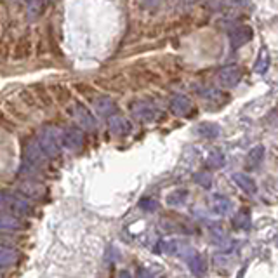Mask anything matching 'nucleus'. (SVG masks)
Listing matches in <instances>:
<instances>
[{
  "label": "nucleus",
  "instance_id": "5701e85b",
  "mask_svg": "<svg viewBox=\"0 0 278 278\" xmlns=\"http://www.w3.org/2000/svg\"><path fill=\"white\" fill-rule=\"evenodd\" d=\"M207 165L212 169H219L225 165V153L219 152V150H212V152L207 155Z\"/></svg>",
  "mask_w": 278,
  "mask_h": 278
},
{
  "label": "nucleus",
  "instance_id": "a211bd4d",
  "mask_svg": "<svg viewBox=\"0 0 278 278\" xmlns=\"http://www.w3.org/2000/svg\"><path fill=\"white\" fill-rule=\"evenodd\" d=\"M188 200V191L186 190H174L171 191V193L165 197V202H167V205H184Z\"/></svg>",
  "mask_w": 278,
  "mask_h": 278
},
{
  "label": "nucleus",
  "instance_id": "2eb2a0df",
  "mask_svg": "<svg viewBox=\"0 0 278 278\" xmlns=\"http://www.w3.org/2000/svg\"><path fill=\"white\" fill-rule=\"evenodd\" d=\"M18 259V252L7 245H0V270L11 268Z\"/></svg>",
  "mask_w": 278,
  "mask_h": 278
},
{
  "label": "nucleus",
  "instance_id": "9b49d317",
  "mask_svg": "<svg viewBox=\"0 0 278 278\" xmlns=\"http://www.w3.org/2000/svg\"><path fill=\"white\" fill-rule=\"evenodd\" d=\"M19 195H25L26 198H40L44 195V186L35 179H25L19 184Z\"/></svg>",
  "mask_w": 278,
  "mask_h": 278
},
{
  "label": "nucleus",
  "instance_id": "c85d7f7f",
  "mask_svg": "<svg viewBox=\"0 0 278 278\" xmlns=\"http://www.w3.org/2000/svg\"><path fill=\"white\" fill-rule=\"evenodd\" d=\"M118 278H132V275H130L129 271H120V275H118Z\"/></svg>",
  "mask_w": 278,
  "mask_h": 278
},
{
  "label": "nucleus",
  "instance_id": "f03ea898",
  "mask_svg": "<svg viewBox=\"0 0 278 278\" xmlns=\"http://www.w3.org/2000/svg\"><path fill=\"white\" fill-rule=\"evenodd\" d=\"M37 143L40 145L42 152L47 155V158L57 156L59 152H61V134L52 126H46L40 129Z\"/></svg>",
  "mask_w": 278,
  "mask_h": 278
},
{
  "label": "nucleus",
  "instance_id": "f257e3e1",
  "mask_svg": "<svg viewBox=\"0 0 278 278\" xmlns=\"http://www.w3.org/2000/svg\"><path fill=\"white\" fill-rule=\"evenodd\" d=\"M0 207L14 216H31L33 207L23 195L9 190H0Z\"/></svg>",
  "mask_w": 278,
  "mask_h": 278
},
{
  "label": "nucleus",
  "instance_id": "b1692460",
  "mask_svg": "<svg viewBox=\"0 0 278 278\" xmlns=\"http://www.w3.org/2000/svg\"><path fill=\"white\" fill-rule=\"evenodd\" d=\"M193 181L198 184V186L205 188V190H209L210 184H212V177H210L209 172H198V174L193 176Z\"/></svg>",
  "mask_w": 278,
  "mask_h": 278
},
{
  "label": "nucleus",
  "instance_id": "423d86ee",
  "mask_svg": "<svg viewBox=\"0 0 278 278\" xmlns=\"http://www.w3.org/2000/svg\"><path fill=\"white\" fill-rule=\"evenodd\" d=\"M130 111L132 115L137 118V120H141V122H152L155 120L156 115H158V110H156L153 104L146 103V101H137L130 106Z\"/></svg>",
  "mask_w": 278,
  "mask_h": 278
},
{
  "label": "nucleus",
  "instance_id": "bb28decb",
  "mask_svg": "<svg viewBox=\"0 0 278 278\" xmlns=\"http://www.w3.org/2000/svg\"><path fill=\"white\" fill-rule=\"evenodd\" d=\"M137 278H153V275L141 268V270H137Z\"/></svg>",
  "mask_w": 278,
  "mask_h": 278
},
{
  "label": "nucleus",
  "instance_id": "20e7f679",
  "mask_svg": "<svg viewBox=\"0 0 278 278\" xmlns=\"http://www.w3.org/2000/svg\"><path fill=\"white\" fill-rule=\"evenodd\" d=\"M242 80V68L236 65H229L225 66L217 72V84L221 85V87L226 89H231L235 87L238 82Z\"/></svg>",
  "mask_w": 278,
  "mask_h": 278
},
{
  "label": "nucleus",
  "instance_id": "9d476101",
  "mask_svg": "<svg viewBox=\"0 0 278 278\" xmlns=\"http://www.w3.org/2000/svg\"><path fill=\"white\" fill-rule=\"evenodd\" d=\"M73 115H75L76 122L80 124V127H84L85 130H92L96 127V118L84 104H76L75 110H73Z\"/></svg>",
  "mask_w": 278,
  "mask_h": 278
},
{
  "label": "nucleus",
  "instance_id": "393cba45",
  "mask_svg": "<svg viewBox=\"0 0 278 278\" xmlns=\"http://www.w3.org/2000/svg\"><path fill=\"white\" fill-rule=\"evenodd\" d=\"M210 236H212V240L217 242V244H223V240L228 238L226 233H225V229H223L221 226H214V228L210 229Z\"/></svg>",
  "mask_w": 278,
  "mask_h": 278
},
{
  "label": "nucleus",
  "instance_id": "aec40b11",
  "mask_svg": "<svg viewBox=\"0 0 278 278\" xmlns=\"http://www.w3.org/2000/svg\"><path fill=\"white\" fill-rule=\"evenodd\" d=\"M229 200L226 197H223V195H214L212 197V209L216 214H219V216H225L226 212L229 210Z\"/></svg>",
  "mask_w": 278,
  "mask_h": 278
},
{
  "label": "nucleus",
  "instance_id": "a878e982",
  "mask_svg": "<svg viewBox=\"0 0 278 278\" xmlns=\"http://www.w3.org/2000/svg\"><path fill=\"white\" fill-rule=\"evenodd\" d=\"M139 207H141L143 210H146V212H153V210H156V202L152 200V198H145V200L139 203Z\"/></svg>",
  "mask_w": 278,
  "mask_h": 278
},
{
  "label": "nucleus",
  "instance_id": "7ed1b4c3",
  "mask_svg": "<svg viewBox=\"0 0 278 278\" xmlns=\"http://www.w3.org/2000/svg\"><path fill=\"white\" fill-rule=\"evenodd\" d=\"M47 162V155L42 152L40 145H38L35 139L28 141L25 145V164L30 165V167H44Z\"/></svg>",
  "mask_w": 278,
  "mask_h": 278
},
{
  "label": "nucleus",
  "instance_id": "6ab92c4d",
  "mask_svg": "<svg viewBox=\"0 0 278 278\" xmlns=\"http://www.w3.org/2000/svg\"><path fill=\"white\" fill-rule=\"evenodd\" d=\"M264 153H266V150H264L263 145L254 146V148H252L251 152H249V155H247V164L251 165V167H257V165L263 162Z\"/></svg>",
  "mask_w": 278,
  "mask_h": 278
},
{
  "label": "nucleus",
  "instance_id": "0eeeda50",
  "mask_svg": "<svg viewBox=\"0 0 278 278\" xmlns=\"http://www.w3.org/2000/svg\"><path fill=\"white\" fill-rule=\"evenodd\" d=\"M252 37H254V31L251 26H238L229 31V42H231L233 49H240L242 46L251 42Z\"/></svg>",
  "mask_w": 278,
  "mask_h": 278
},
{
  "label": "nucleus",
  "instance_id": "4468645a",
  "mask_svg": "<svg viewBox=\"0 0 278 278\" xmlns=\"http://www.w3.org/2000/svg\"><path fill=\"white\" fill-rule=\"evenodd\" d=\"M233 181L236 183V186L240 188V190H244L245 193H255L257 191V184H255V181L252 179L251 176L244 174V172H236V174H233Z\"/></svg>",
  "mask_w": 278,
  "mask_h": 278
},
{
  "label": "nucleus",
  "instance_id": "1a4fd4ad",
  "mask_svg": "<svg viewBox=\"0 0 278 278\" xmlns=\"http://www.w3.org/2000/svg\"><path fill=\"white\" fill-rule=\"evenodd\" d=\"M21 228H23L21 219L0 207V229H4V231H18Z\"/></svg>",
  "mask_w": 278,
  "mask_h": 278
},
{
  "label": "nucleus",
  "instance_id": "6e6552de",
  "mask_svg": "<svg viewBox=\"0 0 278 278\" xmlns=\"http://www.w3.org/2000/svg\"><path fill=\"white\" fill-rule=\"evenodd\" d=\"M108 126H110L111 134H115V136H127L132 130V126H130L129 120L126 117H120V115H111Z\"/></svg>",
  "mask_w": 278,
  "mask_h": 278
},
{
  "label": "nucleus",
  "instance_id": "f3484780",
  "mask_svg": "<svg viewBox=\"0 0 278 278\" xmlns=\"http://www.w3.org/2000/svg\"><path fill=\"white\" fill-rule=\"evenodd\" d=\"M270 52H268L266 47H263V49L259 51V56H257V61H255V66H254V72L257 73V75H264V73L268 72V68H270Z\"/></svg>",
  "mask_w": 278,
  "mask_h": 278
},
{
  "label": "nucleus",
  "instance_id": "412c9836",
  "mask_svg": "<svg viewBox=\"0 0 278 278\" xmlns=\"http://www.w3.org/2000/svg\"><path fill=\"white\" fill-rule=\"evenodd\" d=\"M251 225V210L249 209H240L236 212L235 219H233V226L236 229H245Z\"/></svg>",
  "mask_w": 278,
  "mask_h": 278
},
{
  "label": "nucleus",
  "instance_id": "dca6fc26",
  "mask_svg": "<svg viewBox=\"0 0 278 278\" xmlns=\"http://www.w3.org/2000/svg\"><path fill=\"white\" fill-rule=\"evenodd\" d=\"M188 266H190L191 273L197 275V277H203L205 275V270H207V263L200 254H193L188 259Z\"/></svg>",
  "mask_w": 278,
  "mask_h": 278
},
{
  "label": "nucleus",
  "instance_id": "4be33fe9",
  "mask_svg": "<svg viewBox=\"0 0 278 278\" xmlns=\"http://www.w3.org/2000/svg\"><path fill=\"white\" fill-rule=\"evenodd\" d=\"M198 134L202 137H207V139H214V137L219 136V127L212 122H203L198 126Z\"/></svg>",
  "mask_w": 278,
  "mask_h": 278
},
{
  "label": "nucleus",
  "instance_id": "ddd939ff",
  "mask_svg": "<svg viewBox=\"0 0 278 278\" xmlns=\"http://www.w3.org/2000/svg\"><path fill=\"white\" fill-rule=\"evenodd\" d=\"M94 110L99 117H111L117 111V104L111 98H98L94 101Z\"/></svg>",
  "mask_w": 278,
  "mask_h": 278
},
{
  "label": "nucleus",
  "instance_id": "c756f323",
  "mask_svg": "<svg viewBox=\"0 0 278 278\" xmlns=\"http://www.w3.org/2000/svg\"><path fill=\"white\" fill-rule=\"evenodd\" d=\"M236 5H242V7H245V5H249V0H235Z\"/></svg>",
  "mask_w": 278,
  "mask_h": 278
},
{
  "label": "nucleus",
  "instance_id": "f8f14e48",
  "mask_svg": "<svg viewBox=\"0 0 278 278\" xmlns=\"http://www.w3.org/2000/svg\"><path fill=\"white\" fill-rule=\"evenodd\" d=\"M171 110H172V113L179 115V117L186 115L188 111L191 110L190 98H188V96H184V94H174L171 98Z\"/></svg>",
  "mask_w": 278,
  "mask_h": 278
},
{
  "label": "nucleus",
  "instance_id": "cd10ccee",
  "mask_svg": "<svg viewBox=\"0 0 278 278\" xmlns=\"http://www.w3.org/2000/svg\"><path fill=\"white\" fill-rule=\"evenodd\" d=\"M160 2L162 0H143V4L148 5V7H155V5H158Z\"/></svg>",
  "mask_w": 278,
  "mask_h": 278
},
{
  "label": "nucleus",
  "instance_id": "39448f33",
  "mask_svg": "<svg viewBox=\"0 0 278 278\" xmlns=\"http://www.w3.org/2000/svg\"><path fill=\"white\" fill-rule=\"evenodd\" d=\"M82 145H84V132L76 127H68V129L63 130L61 134V146L72 150V152H76L80 150Z\"/></svg>",
  "mask_w": 278,
  "mask_h": 278
}]
</instances>
